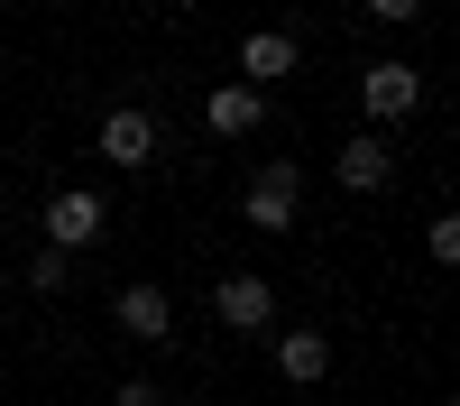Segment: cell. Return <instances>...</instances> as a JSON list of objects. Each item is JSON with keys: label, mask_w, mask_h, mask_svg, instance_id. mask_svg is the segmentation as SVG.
Here are the masks:
<instances>
[{"label": "cell", "mask_w": 460, "mask_h": 406, "mask_svg": "<svg viewBox=\"0 0 460 406\" xmlns=\"http://www.w3.org/2000/svg\"><path fill=\"white\" fill-rule=\"evenodd\" d=\"M424 249H433V268H451V258H460V221H433V240H424Z\"/></svg>", "instance_id": "obj_12"}, {"label": "cell", "mask_w": 460, "mask_h": 406, "mask_svg": "<svg viewBox=\"0 0 460 406\" xmlns=\"http://www.w3.org/2000/svg\"><path fill=\"white\" fill-rule=\"evenodd\" d=\"M359 102H368L377 130H396V121H414V102H424V74H414L405 56H377V65L359 74Z\"/></svg>", "instance_id": "obj_1"}, {"label": "cell", "mask_w": 460, "mask_h": 406, "mask_svg": "<svg viewBox=\"0 0 460 406\" xmlns=\"http://www.w3.org/2000/svg\"><path fill=\"white\" fill-rule=\"evenodd\" d=\"M295 65H304V47H295L286 28H249V37H240V74H249L258 93H267V84H286Z\"/></svg>", "instance_id": "obj_7"}, {"label": "cell", "mask_w": 460, "mask_h": 406, "mask_svg": "<svg viewBox=\"0 0 460 406\" xmlns=\"http://www.w3.org/2000/svg\"><path fill=\"white\" fill-rule=\"evenodd\" d=\"M111 406H166V397L147 388V379H120V388H111Z\"/></svg>", "instance_id": "obj_13"}, {"label": "cell", "mask_w": 460, "mask_h": 406, "mask_svg": "<svg viewBox=\"0 0 460 406\" xmlns=\"http://www.w3.org/2000/svg\"><path fill=\"white\" fill-rule=\"evenodd\" d=\"M111 323H120L129 342H166V332H175V295H166L157 277H138V286L111 295Z\"/></svg>", "instance_id": "obj_2"}, {"label": "cell", "mask_w": 460, "mask_h": 406, "mask_svg": "<svg viewBox=\"0 0 460 406\" xmlns=\"http://www.w3.org/2000/svg\"><path fill=\"white\" fill-rule=\"evenodd\" d=\"M433 406H451V397H433Z\"/></svg>", "instance_id": "obj_15"}, {"label": "cell", "mask_w": 460, "mask_h": 406, "mask_svg": "<svg viewBox=\"0 0 460 406\" xmlns=\"http://www.w3.org/2000/svg\"><path fill=\"white\" fill-rule=\"evenodd\" d=\"M295 194H304V176L277 158V167H258L249 176V194H240V212L258 221V231H295Z\"/></svg>", "instance_id": "obj_3"}, {"label": "cell", "mask_w": 460, "mask_h": 406, "mask_svg": "<svg viewBox=\"0 0 460 406\" xmlns=\"http://www.w3.org/2000/svg\"><path fill=\"white\" fill-rule=\"evenodd\" d=\"M424 0H368V19H414Z\"/></svg>", "instance_id": "obj_14"}, {"label": "cell", "mask_w": 460, "mask_h": 406, "mask_svg": "<svg viewBox=\"0 0 460 406\" xmlns=\"http://www.w3.org/2000/svg\"><path fill=\"white\" fill-rule=\"evenodd\" d=\"M277 369H286L295 388H314V379H332V342H323L314 323H295V332H277Z\"/></svg>", "instance_id": "obj_9"}, {"label": "cell", "mask_w": 460, "mask_h": 406, "mask_svg": "<svg viewBox=\"0 0 460 406\" xmlns=\"http://www.w3.org/2000/svg\"><path fill=\"white\" fill-rule=\"evenodd\" d=\"M203 121L230 130V139H240V130H267V93H258V84H221V93L203 102Z\"/></svg>", "instance_id": "obj_10"}, {"label": "cell", "mask_w": 460, "mask_h": 406, "mask_svg": "<svg viewBox=\"0 0 460 406\" xmlns=\"http://www.w3.org/2000/svg\"><path fill=\"white\" fill-rule=\"evenodd\" d=\"M47 240H56V249H84V240H102V194H84V185L47 194Z\"/></svg>", "instance_id": "obj_8"}, {"label": "cell", "mask_w": 460, "mask_h": 406, "mask_svg": "<svg viewBox=\"0 0 460 406\" xmlns=\"http://www.w3.org/2000/svg\"><path fill=\"white\" fill-rule=\"evenodd\" d=\"M212 314L230 332H267V323H277V286H267V277H221L212 286Z\"/></svg>", "instance_id": "obj_5"}, {"label": "cell", "mask_w": 460, "mask_h": 406, "mask_svg": "<svg viewBox=\"0 0 460 406\" xmlns=\"http://www.w3.org/2000/svg\"><path fill=\"white\" fill-rule=\"evenodd\" d=\"M28 286H37V295H65V286H74V249H56V240H47V249L28 258Z\"/></svg>", "instance_id": "obj_11"}, {"label": "cell", "mask_w": 460, "mask_h": 406, "mask_svg": "<svg viewBox=\"0 0 460 406\" xmlns=\"http://www.w3.org/2000/svg\"><path fill=\"white\" fill-rule=\"evenodd\" d=\"M93 139H102V158H111V167H147V158H157V121H147L138 102H120Z\"/></svg>", "instance_id": "obj_6"}, {"label": "cell", "mask_w": 460, "mask_h": 406, "mask_svg": "<svg viewBox=\"0 0 460 406\" xmlns=\"http://www.w3.org/2000/svg\"><path fill=\"white\" fill-rule=\"evenodd\" d=\"M332 176L350 185V194H377V185L396 176V148H387V130H359V139H341V158H332Z\"/></svg>", "instance_id": "obj_4"}]
</instances>
